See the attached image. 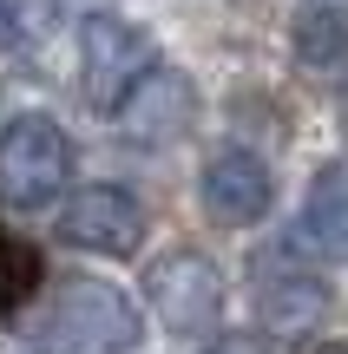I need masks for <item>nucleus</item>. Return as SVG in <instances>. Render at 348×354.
I'll return each mask as SVG.
<instances>
[{
  "mask_svg": "<svg viewBox=\"0 0 348 354\" xmlns=\"http://www.w3.org/2000/svg\"><path fill=\"white\" fill-rule=\"evenodd\" d=\"M73 177V138L46 112L0 125V210H46Z\"/></svg>",
  "mask_w": 348,
  "mask_h": 354,
  "instance_id": "2",
  "label": "nucleus"
},
{
  "mask_svg": "<svg viewBox=\"0 0 348 354\" xmlns=\"http://www.w3.org/2000/svg\"><path fill=\"white\" fill-rule=\"evenodd\" d=\"M152 66H158V46L138 20H125V13H86V26H79V92H86V105L99 118H112L125 105V92Z\"/></svg>",
  "mask_w": 348,
  "mask_h": 354,
  "instance_id": "3",
  "label": "nucleus"
},
{
  "mask_svg": "<svg viewBox=\"0 0 348 354\" xmlns=\"http://www.w3.org/2000/svg\"><path fill=\"white\" fill-rule=\"evenodd\" d=\"M342 112H348V99H342Z\"/></svg>",
  "mask_w": 348,
  "mask_h": 354,
  "instance_id": "15",
  "label": "nucleus"
},
{
  "mask_svg": "<svg viewBox=\"0 0 348 354\" xmlns=\"http://www.w3.org/2000/svg\"><path fill=\"white\" fill-rule=\"evenodd\" d=\"M197 197H204L210 223H223V230H250V223H263V216H270L276 184H270V165H263L257 151H237V145H223V151L204 165V177H197Z\"/></svg>",
  "mask_w": 348,
  "mask_h": 354,
  "instance_id": "8",
  "label": "nucleus"
},
{
  "mask_svg": "<svg viewBox=\"0 0 348 354\" xmlns=\"http://www.w3.org/2000/svg\"><path fill=\"white\" fill-rule=\"evenodd\" d=\"M302 243L315 256H348V165L315 171L309 203H302Z\"/></svg>",
  "mask_w": 348,
  "mask_h": 354,
  "instance_id": "9",
  "label": "nucleus"
},
{
  "mask_svg": "<svg viewBox=\"0 0 348 354\" xmlns=\"http://www.w3.org/2000/svg\"><path fill=\"white\" fill-rule=\"evenodd\" d=\"M20 39H26L20 7H13V0H0V53H7V46H20Z\"/></svg>",
  "mask_w": 348,
  "mask_h": 354,
  "instance_id": "13",
  "label": "nucleus"
},
{
  "mask_svg": "<svg viewBox=\"0 0 348 354\" xmlns=\"http://www.w3.org/2000/svg\"><path fill=\"white\" fill-rule=\"evenodd\" d=\"M329 308H336V289H329L309 263L276 256V250L257 256V322H263V335H276V342H309L329 322Z\"/></svg>",
  "mask_w": 348,
  "mask_h": 354,
  "instance_id": "5",
  "label": "nucleus"
},
{
  "mask_svg": "<svg viewBox=\"0 0 348 354\" xmlns=\"http://www.w3.org/2000/svg\"><path fill=\"white\" fill-rule=\"evenodd\" d=\"M145 342V315L118 282L99 276H66L46 315V348L53 354H131Z\"/></svg>",
  "mask_w": 348,
  "mask_h": 354,
  "instance_id": "1",
  "label": "nucleus"
},
{
  "mask_svg": "<svg viewBox=\"0 0 348 354\" xmlns=\"http://www.w3.org/2000/svg\"><path fill=\"white\" fill-rule=\"evenodd\" d=\"M204 354H276L270 342H263V335H223L217 348H204Z\"/></svg>",
  "mask_w": 348,
  "mask_h": 354,
  "instance_id": "12",
  "label": "nucleus"
},
{
  "mask_svg": "<svg viewBox=\"0 0 348 354\" xmlns=\"http://www.w3.org/2000/svg\"><path fill=\"white\" fill-rule=\"evenodd\" d=\"M296 59L315 66V73H329V66H348V7L336 0H322V7H309L296 20Z\"/></svg>",
  "mask_w": 348,
  "mask_h": 354,
  "instance_id": "10",
  "label": "nucleus"
},
{
  "mask_svg": "<svg viewBox=\"0 0 348 354\" xmlns=\"http://www.w3.org/2000/svg\"><path fill=\"white\" fill-rule=\"evenodd\" d=\"M59 243L73 250H92V256H131L145 243V203L131 197L125 184H86L59 203L53 216Z\"/></svg>",
  "mask_w": 348,
  "mask_h": 354,
  "instance_id": "6",
  "label": "nucleus"
},
{
  "mask_svg": "<svg viewBox=\"0 0 348 354\" xmlns=\"http://www.w3.org/2000/svg\"><path fill=\"white\" fill-rule=\"evenodd\" d=\"M112 118H118V131H125L131 145H145V151L191 138V125H197V86H191V73L152 66V73L125 92V105H118Z\"/></svg>",
  "mask_w": 348,
  "mask_h": 354,
  "instance_id": "7",
  "label": "nucleus"
},
{
  "mask_svg": "<svg viewBox=\"0 0 348 354\" xmlns=\"http://www.w3.org/2000/svg\"><path fill=\"white\" fill-rule=\"evenodd\" d=\"M315 354H348V342H329V348H315Z\"/></svg>",
  "mask_w": 348,
  "mask_h": 354,
  "instance_id": "14",
  "label": "nucleus"
},
{
  "mask_svg": "<svg viewBox=\"0 0 348 354\" xmlns=\"http://www.w3.org/2000/svg\"><path fill=\"white\" fill-rule=\"evenodd\" d=\"M39 276H46L39 250H33L26 236H13L7 223H0V315H13V308H20L26 295L39 289Z\"/></svg>",
  "mask_w": 348,
  "mask_h": 354,
  "instance_id": "11",
  "label": "nucleus"
},
{
  "mask_svg": "<svg viewBox=\"0 0 348 354\" xmlns=\"http://www.w3.org/2000/svg\"><path fill=\"white\" fill-rule=\"evenodd\" d=\"M145 302L165 322V335L197 342V335H210L223 322V269L204 250H165L145 269Z\"/></svg>",
  "mask_w": 348,
  "mask_h": 354,
  "instance_id": "4",
  "label": "nucleus"
}]
</instances>
